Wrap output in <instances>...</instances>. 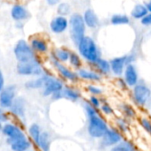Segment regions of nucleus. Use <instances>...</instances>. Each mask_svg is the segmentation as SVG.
Returning <instances> with one entry per match:
<instances>
[{
	"mask_svg": "<svg viewBox=\"0 0 151 151\" xmlns=\"http://www.w3.org/2000/svg\"><path fill=\"white\" fill-rule=\"evenodd\" d=\"M49 59H50V62L52 67L57 72L58 77L60 79H62L65 82L75 85L81 81L80 78L78 76V73H77V71L72 69L66 64L60 63L50 57H49Z\"/></svg>",
	"mask_w": 151,
	"mask_h": 151,
	"instance_id": "6",
	"label": "nucleus"
},
{
	"mask_svg": "<svg viewBox=\"0 0 151 151\" xmlns=\"http://www.w3.org/2000/svg\"><path fill=\"white\" fill-rule=\"evenodd\" d=\"M88 101L93 107L99 109L101 106V104H102V97L96 96H89Z\"/></svg>",
	"mask_w": 151,
	"mask_h": 151,
	"instance_id": "37",
	"label": "nucleus"
},
{
	"mask_svg": "<svg viewBox=\"0 0 151 151\" xmlns=\"http://www.w3.org/2000/svg\"><path fill=\"white\" fill-rule=\"evenodd\" d=\"M10 15L12 19L14 22L17 21H26L27 19H29V18L31 17L30 12L28 11V9L22 4L20 3H15L12 4L11 11H10Z\"/></svg>",
	"mask_w": 151,
	"mask_h": 151,
	"instance_id": "17",
	"label": "nucleus"
},
{
	"mask_svg": "<svg viewBox=\"0 0 151 151\" xmlns=\"http://www.w3.org/2000/svg\"><path fill=\"white\" fill-rule=\"evenodd\" d=\"M110 151H138V150L135 144L131 140L124 138L116 146L111 148Z\"/></svg>",
	"mask_w": 151,
	"mask_h": 151,
	"instance_id": "30",
	"label": "nucleus"
},
{
	"mask_svg": "<svg viewBox=\"0 0 151 151\" xmlns=\"http://www.w3.org/2000/svg\"><path fill=\"white\" fill-rule=\"evenodd\" d=\"M47 70L43 67L41 56H38L35 60L26 63H17L16 72L22 77H38L42 75Z\"/></svg>",
	"mask_w": 151,
	"mask_h": 151,
	"instance_id": "4",
	"label": "nucleus"
},
{
	"mask_svg": "<svg viewBox=\"0 0 151 151\" xmlns=\"http://www.w3.org/2000/svg\"><path fill=\"white\" fill-rule=\"evenodd\" d=\"M150 119H151V107H150Z\"/></svg>",
	"mask_w": 151,
	"mask_h": 151,
	"instance_id": "47",
	"label": "nucleus"
},
{
	"mask_svg": "<svg viewBox=\"0 0 151 151\" xmlns=\"http://www.w3.org/2000/svg\"><path fill=\"white\" fill-rule=\"evenodd\" d=\"M117 85L122 90H127L129 88V87L127 86V82L125 81V80L123 79L122 76L121 77H118V79H117Z\"/></svg>",
	"mask_w": 151,
	"mask_h": 151,
	"instance_id": "39",
	"label": "nucleus"
},
{
	"mask_svg": "<svg viewBox=\"0 0 151 151\" xmlns=\"http://www.w3.org/2000/svg\"><path fill=\"white\" fill-rule=\"evenodd\" d=\"M122 77L125 80V81L127 82V86L131 88L141 81L138 69L134 64L127 65V66L126 67V69L124 71Z\"/></svg>",
	"mask_w": 151,
	"mask_h": 151,
	"instance_id": "18",
	"label": "nucleus"
},
{
	"mask_svg": "<svg viewBox=\"0 0 151 151\" xmlns=\"http://www.w3.org/2000/svg\"><path fill=\"white\" fill-rule=\"evenodd\" d=\"M1 134L5 137V142L8 146L18 140L27 137V132H25L23 127L19 124L12 120L3 124Z\"/></svg>",
	"mask_w": 151,
	"mask_h": 151,
	"instance_id": "8",
	"label": "nucleus"
},
{
	"mask_svg": "<svg viewBox=\"0 0 151 151\" xmlns=\"http://www.w3.org/2000/svg\"><path fill=\"white\" fill-rule=\"evenodd\" d=\"M69 35L73 43L76 46L81 40L85 37L87 27L84 23L82 14L80 12H73L69 17Z\"/></svg>",
	"mask_w": 151,
	"mask_h": 151,
	"instance_id": "3",
	"label": "nucleus"
},
{
	"mask_svg": "<svg viewBox=\"0 0 151 151\" xmlns=\"http://www.w3.org/2000/svg\"><path fill=\"white\" fill-rule=\"evenodd\" d=\"M114 124H115V128H117L121 134H127L130 131V125H129V121L127 119H126L123 117H118L115 119L114 120Z\"/></svg>",
	"mask_w": 151,
	"mask_h": 151,
	"instance_id": "32",
	"label": "nucleus"
},
{
	"mask_svg": "<svg viewBox=\"0 0 151 151\" xmlns=\"http://www.w3.org/2000/svg\"><path fill=\"white\" fill-rule=\"evenodd\" d=\"M18 94L17 86L15 84H8L4 87V88L0 92V107L8 111Z\"/></svg>",
	"mask_w": 151,
	"mask_h": 151,
	"instance_id": "12",
	"label": "nucleus"
},
{
	"mask_svg": "<svg viewBox=\"0 0 151 151\" xmlns=\"http://www.w3.org/2000/svg\"><path fill=\"white\" fill-rule=\"evenodd\" d=\"M11 121V115L8 111L0 107V123L4 124Z\"/></svg>",
	"mask_w": 151,
	"mask_h": 151,
	"instance_id": "38",
	"label": "nucleus"
},
{
	"mask_svg": "<svg viewBox=\"0 0 151 151\" xmlns=\"http://www.w3.org/2000/svg\"><path fill=\"white\" fill-rule=\"evenodd\" d=\"M12 52L18 63H26L35 60L37 55L31 48L29 42L25 39H19L15 43Z\"/></svg>",
	"mask_w": 151,
	"mask_h": 151,
	"instance_id": "5",
	"label": "nucleus"
},
{
	"mask_svg": "<svg viewBox=\"0 0 151 151\" xmlns=\"http://www.w3.org/2000/svg\"><path fill=\"white\" fill-rule=\"evenodd\" d=\"M51 143L52 137L50 132L42 131L37 144L35 145L40 151H50L51 150Z\"/></svg>",
	"mask_w": 151,
	"mask_h": 151,
	"instance_id": "26",
	"label": "nucleus"
},
{
	"mask_svg": "<svg viewBox=\"0 0 151 151\" xmlns=\"http://www.w3.org/2000/svg\"><path fill=\"white\" fill-rule=\"evenodd\" d=\"M34 143L28 137L18 140L9 145L10 150L12 151H28L31 150Z\"/></svg>",
	"mask_w": 151,
	"mask_h": 151,
	"instance_id": "25",
	"label": "nucleus"
},
{
	"mask_svg": "<svg viewBox=\"0 0 151 151\" xmlns=\"http://www.w3.org/2000/svg\"><path fill=\"white\" fill-rule=\"evenodd\" d=\"M71 51L72 50H70L66 47H57V48H54L52 50H50V52L49 53L50 54L49 57L56 59L57 61L60 63L66 64L68 63Z\"/></svg>",
	"mask_w": 151,
	"mask_h": 151,
	"instance_id": "22",
	"label": "nucleus"
},
{
	"mask_svg": "<svg viewBox=\"0 0 151 151\" xmlns=\"http://www.w3.org/2000/svg\"><path fill=\"white\" fill-rule=\"evenodd\" d=\"M28 151H34V150H28Z\"/></svg>",
	"mask_w": 151,
	"mask_h": 151,
	"instance_id": "48",
	"label": "nucleus"
},
{
	"mask_svg": "<svg viewBox=\"0 0 151 151\" xmlns=\"http://www.w3.org/2000/svg\"><path fill=\"white\" fill-rule=\"evenodd\" d=\"M8 111L11 117L18 120L25 119L27 114V100L23 96H17Z\"/></svg>",
	"mask_w": 151,
	"mask_h": 151,
	"instance_id": "14",
	"label": "nucleus"
},
{
	"mask_svg": "<svg viewBox=\"0 0 151 151\" xmlns=\"http://www.w3.org/2000/svg\"><path fill=\"white\" fill-rule=\"evenodd\" d=\"M110 22L113 26H126L130 23V18L124 13H114L110 19Z\"/></svg>",
	"mask_w": 151,
	"mask_h": 151,
	"instance_id": "31",
	"label": "nucleus"
},
{
	"mask_svg": "<svg viewBox=\"0 0 151 151\" xmlns=\"http://www.w3.org/2000/svg\"><path fill=\"white\" fill-rule=\"evenodd\" d=\"M149 134H150V137H151V130H150V133H149Z\"/></svg>",
	"mask_w": 151,
	"mask_h": 151,
	"instance_id": "46",
	"label": "nucleus"
},
{
	"mask_svg": "<svg viewBox=\"0 0 151 151\" xmlns=\"http://www.w3.org/2000/svg\"><path fill=\"white\" fill-rule=\"evenodd\" d=\"M76 48L78 50L77 52L81 55L83 60L88 64V65H93L100 58H102V53L96 42L90 35H86L83 37L76 45Z\"/></svg>",
	"mask_w": 151,
	"mask_h": 151,
	"instance_id": "2",
	"label": "nucleus"
},
{
	"mask_svg": "<svg viewBox=\"0 0 151 151\" xmlns=\"http://www.w3.org/2000/svg\"><path fill=\"white\" fill-rule=\"evenodd\" d=\"M124 139V134L117 128L110 127L103 137L99 140V145L102 149H111Z\"/></svg>",
	"mask_w": 151,
	"mask_h": 151,
	"instance_id": "11",
	"label": "nucleus"
},
{
	"mask_svg": "<svg viewBox=\"0 0 151 151\" xmlns=\"http://www.w3.org/2000/svg\"><path fill=\"white\" fill-rule=\"evenodd\" d=\"M80 81L88 83H98L102 81L103 76L100 75L95 69L89 66H83L77 71Z\"/></svg>",
	"mask_w": 151,
	"mask_h": 151,
	"instance_id": "16",
	"label": "nucleus"
},
{
	"mask_svg": "<svg viewBox=\"0 0 151 151\" xmlns=\"http://www.w3.org/2000/svg\"><path fill=\"white\" fill-rule=\"evenodd\" d=\"M72 6L67 2H60L57 5V15L69 17L72 14Z\"/></svg>",
	"mask_w": 151,
	"mask_h": 151,
	"instance_id": "33",
	"label": "nucleus"
},
{
	"mask_svg": "<svg viewBox=\"0 0 151 151\" xmlns=\"http://www.w3.org/2000/svg\"><path fill=\"white\" fill-rule=\"evenodd\" d=\"M68 65L72 69L78 71L79 69L84 66V60L78 52L71 51L70 58L68 60Z\"/></svg>",
	"mask_w": 151,
	"mask_h": 151,
	"instance_id": "29",
	"label": "nucleus"
},
{
	"mask_svg": "<svg viewBox=\"0 0 151 151\" xmlns=\"http://www.w3.org/2000/svg\"><path fill=\"white\" fill-rule=\"evenodd\" d=\"M50 30L55 35H62L69 28V19L60 15H56L50 21Z\"/></svg>",
	"mask_w": 151,
	"mask_h": 151,
	"instance_id": "15",
	"label": "nucleus"
},
{
	"mask_svg": "<svg viewBox=\"0 0 151 151\" xmlns=\"http://www.w3.org/2000/svg\"><path fill=\"white\" fill-rule=\"evenodd\" d=\"M141 24L144 27H151V12H149L144 18L140 20Z\"/></svg>",
	"mask_w": 151,
	"mask_h": 151,
	"instance_id": "40",
	"label": "nucleus"
},
{
	"mask_svg": "<svg viewBox=\"0 0 151 151\" xmlns=\"http://www.w3.org/2000/svg\"><path fill=\"white\" fill-rule=\"evenodd\" d=\"M119 110L121 112L123 118L128 121L133 120L137 118V111L133 104L129 103H121L119 106Z\"/></svg>",
	"mask_w": 151,
	"mask_h": 151,
	"instance_id": "24",
	"label": "nucleus"
},
{
	"mask_svg": "<svg viewBox=\"0 0 151 151\" xmlns=\"http://www.w3.org/2000/svg\"><path fill=\"white\" fill-rule=\"evenodd\" d=\"M82 17H83V20H84V23H85L87 28L95 30L99 27L100 19L94 10H92V9L85 10L84 12L82 13Z\"/></svg>",
	"mask_w": 151,
	"mask_h": 151,
	"instance_id": "21",
	"label": "nucleus"
},
{
	"mask_svg": "<svg viewBox=\"0 0 151 151\" xmlns=\"http://www.w3.org/2000/svg\"><path fill=\"white\" fill-rule=\"evenodd\" d=\"M140 126L142 127V128L147 132L148 134L150 132L151 130V119L147 118V117H142L139 120Z\"/></svg>",
	"mask_w": 151,
	"mask_h": 151,
	"instance_id": "36",
	"label": "nucleus"
},
{
	"mask_svg": "<svg viewBox=\"0 0 151 151\" xmlns=\"http://www.w3.org/2000/svg\"><path fill=\"white\" fill-rule=\"evenodd\" d=\"M6 86L5 84V78H4V73L0 70V92L4 88V87Z\"/></svg>",
	"mask_w": 151,
	"mask_h": 151,
	"instance_id": "41",
	"label": "nucleus"
},
{
	"mask_svg": "<svg viewBox=\"0 0 151 151\" xmlns=\"http://www.w3.org/2000/svg\"><path fill=\"white\" fill-rule=\"evenodd\" d=\"M42 131L43 130L42 129L41 126L38 123L34 122L28 126L27 130V137L31 140V142L35 145H36Z\"/></svg>",
	"mask_w": 151,
	"mask_h": 151,
	"instance_id": "27",
	"label": "nucleus"
},
{
	"mask_svg": "<svg viewBox=\"0 0 151 151\" xmlns=\"http://www.w3.org/2000/svg\"><path fill=\"white\" fill-rule=\"evenodd\" d=\"M28 42L32 50L39 56L47 55L50 52V43L47 39L42 36L33 35L29 38Z\"/></svg>",
	"mask_w": 151,
	"mask_h": 151,
	"instance_id": "13",
	"label": "nucleus"
},
{
	"mask_svg": "<svg viewBox=\"0 0 151 151\" xmlns=\"http://www.w3.org/2000/svg\"><path fill=\"white\" fill-rule=\"evenodd\" d=\"M60 2L61 0H46L47 4L50 6H57Z\"/></svg>",
	"mask_w": 151,
	"mask_h": 151,
	"instance_id": "43",
	"label": "nucleus"
},
{
	"mask_svg": "<svg viewBox=\"0 0 151 151\" xmlns=\"http://www.w3.org/2000/svg\"><path fill=\"white\" fill-rule=\"evenodd\" d=\"M82 107L87 117V132L88 135L96 140H100L110 128L105 118L99 109L93 107L88 100L82 102Z\"/></svg>",
	"mask_w": 151,
	"mask_h": 151,
	"instance_id": "1",
	"label": "nucleus"
},
{
	"mask_svg": "<svg viewBox=\"0 0 151 151\" xmlns=\"http://www.w3.org/2000/svg\"><path fill=\"white\" fill-rule=\"evenodd\" d=\"M136 60V57L134 54H127L124 56H119L112 58L110 60L111 68V74L116 77H121L124 73V71L127 65L134 64Z\"/></svg>",
	"mask_w": 151,
	"mask_h": 151,
	"instance_id": "9",
	"label": "nucleus"
},
{
	"mask_svg": "<svg viewBox=\"0 0 151 151\" xmlns=\"http://www.w3.org/2000/svg\"><path fill=\"white\" fill-rule=\"evenodd\" d=\"M63 99L68 100L70 102H79L82 98L81 91L73 84H65L64 88L62 89Z\"/></svg>",
	"mask_w": 151,
	"mask_h": 151,
	"instance_id": "19",
	"label": "nucleus"
},
{
	"mask_svg": "<svg viewBox=\"0 0 151 151\" xmlns=\"http://www.w3.org/2000/svg\"><path fill=\"white\" fill-rule=\"evenodd\" d=\"M144 4H145V5H146V7H147L148 12H151V0H147Z\"/></svg>",
	"mask_w": 151,
	"mask_h": 151,
	"instance_id": "44",
	"label": "nucleus"
},
{
	"mask_svg": "<svg viewBox=\"0 0 151 151\" xmlns=\"http://www.w3.org/2000/svg\"><path fill=\"white\" fill-rule=\"evenodd\" d=\"M93 69H95L100 75L104 76H109L111 74V63L110 60L100 58L96 62H95L93 65H90Z\"/></svg>",
	"mask_w": 151,
	"mask_h": 151,
	"instance_id": "23",
	"label": "nucleus"
},
{
	"mask_svg": "<svg viewBox=\"0 0 151 151\" xmlns=\"http://www.w3.org/2000/svg\"><path fill=\"white\" fill-rule=\"evenodd\" d=\"M86 91L90 96H102L104 93L103 88L97 86L96 83H88L86 86Z\"/></svg>",
	"mask_w": 151,
	"mask_h": 151,
	"instance_id": "35",
	"label": "nucleus"
},
{
	"mask_svg": "<svg viewBox=\"0 0 151 151\" xmlns=\"http://www.w3.org/2000/svg\"><path fill=\"white\" fill-rule=\"evenodd\" d=\"M99 111L100 112L104 115V116H113L115 114V110L114 108L104 98H102V104H101V106L99 108Z\"/></svg>",
	"mask_w": 151,
	"mask_h": 151,
	"instance_id": "34",
	"label": "nucleus"
},
{
	"mask_svg": "<svg viewBox=\"0 0 151 151\" xmlns=\"http://www.w3.org/2000/svg\"><path fill=\"white\" fill-rule=\"evenodd\" d=\"M131 97L133 103L141 108L146 107L151 100L150 88L144 82L140 81L132 88Z\"/></svg>",
	"mask_w": 151,
	"mask_h": 151,
	"instance_id": "7",
	"label": "nucleus"
},
{
	"mask_svg": "<svg viewBox=\"0 0 151 151\" xmlns=\"http://www.w3.org/2000/svg\"><path fill=\"white\" fill-rule=\"evenodd\" d=\"M50 73L49 71H46L41 76L34 77V78L29 79L28 81H27L24 83V88L27 90H39L40 91L43 88V86L45 84V81H46L48 76L50 75Z\"/></svg>",
	"mask_w": 151,
	"mask_h": 151,
	"instance_id": "20",
	"label": "nucleus"
},
{
	"mask_svg": "<svg viewBox=\"0 0 151 151\" xmlns=\"http://www.w3.org/2000/svg\"><path fill=\"white\" fill-rule=\"evenodd\" d=\"M148 13H149V12L147 10L145 4L139 3V4H136L134 5V7L132 8L131 12H130V16L134 20H141Z\"/></svg>",
	"mask_w": 151,
	"mask_h": 151,
	"instance_id": "28",
	"label": "nucleus"
},
{
	"mask_svg": "<svg viewBox=\"0 0 151 151\" xmlns=\"http://www.w3.org/2000/svg\"><path fill=\"white\" fill-rule=\"evenodd\" d=\"M14 26H15V28L16 29L22 30L24 28V27H25V22L24 21H17V22H15Z\"/></svg>",
	"mask_w": 151,
	"mask_h": 151,
	"instance_id": "42",
	"label": "nucleus"
},
{
	"mask_svg": "<svg viewBox=\"0 0 151 151\" xmlns=\"http://www.w3.org/2000/svg\"><path fill=\"white\" fill-rule=\"evenodd\" d=\"M2 128H3V124L0 123V134L2 133Z\"/></svg>",
	"mask_w": 151,
	"mask_h": 151,
	"instance_id": "45",
	"label": "nucleus"
},
{
	"mask_svg": "<svg viewBox=\"0 0 151 151\" xmlns=\"http://www.w3.org/2000/svg\"><path fill=\"white\" fill-rule=\"evenodd\" d=\"M65 85V82L58 76H55L51 73L48 76L43 88L40 90L41 96L43 97H50L57 92L61 91Z\"/></svg>",
	"mask_w": 151,
	"mask_h": 151,
	"instance_id": "10",
	"label": "nucleus"
}]
</instances>
